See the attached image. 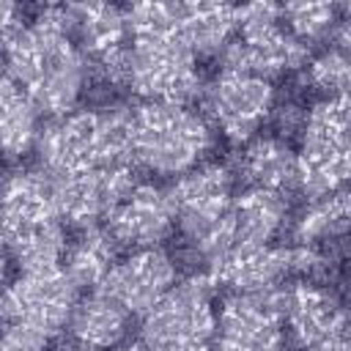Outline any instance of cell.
I'll use <instances>...</instances> for the list:
<instances>
[{
    "instance_id": "obj_27",
    "label": "cell",
    "mask_w": 351,
    "mask_h": 351,
    "mask_svg": "<svg viewBox=\"0 0 351 351\" xmlns=\"http://www.w3.org/2000/svg\"><path fill=\"white\" fill-rule=\"evenodd\" d=\"M282 19L285 27L307 47L337 27V8L332 3H291L282 5Z\"/></svg>"
},
{
    "instance_id": "obj_8",
    "label": "cell",
    "mask_w": 351,
    "mask_h": 351,
    "mask_svg": "<svg viewBox=\"0 0 351 351\" xmlns=\"http://www.w3.org/2000/svg\"><path fill=\"white\" fill-rule=\"evenodd\" d=\"M121 85L156 104H186L200 93L195 55L173 36H132Z\"/></svg>"
},
{
    "instance_id": "obj_21",
    "label": "cell",
    "mask_w": 351,
    "mask_h": 351,
    "mask_svg": "<svg viewBox=\"0 0 351 351\" xmlns=\"http://www.w3.org/2000/svg\"><path fill=\"white\" fill-rule=\"evenodd\" d=\"M44 222H60L52 178L30 170L11 173L3 189V230H16Z\"/></svg>"
},
{
    "instance_id": "obj_12",
    "label": "cell",
    "mask_w": 351,
    "mask_h": 351,
    "mask_svg": "<svg viewBox=\"0 0 351 351\" xmlns=\"http://www.w3.org/2000/svg\"><path fill=\"white\" fill-rule=\"evenodd\" d=\"M285 326L302 351H351V313L326 288H285Z\"/></svg>"
},
{
    "instance_id": "obj_17",
    "label": "cell",
    "mask_w": 351,
    "mask_h": 351,
    "mask_svg": "<svg viewBox=\"0 0 351 351\" xmlns=\"http://www.w3.org/2000/svg\"><path fill=\"white\" fill-rule=\"evenodd\" d=\"M176 225V214L167 192L140 184L129 192V197L107 217V233L118 247L129 250H154L159 247Z\"/></svg>"
},
{
    "instance_id": "obj_26",
    "label": "cell",
    "mask_w": 351,
    "mask_h": 351,
    "mask_svg": "<svg viewBox=\"0 0 351 351\" xmlns=\"http://www.w3.org/2000/svg\"><path fill=\"white\" fill-rule=\"evenodd\" d=\"M115 239L107 230L85 228L66 250V274L77 285L99 288L115 266Z\"/></svg>"
},
{
    "instance_id": "obj_16",
    "label": "cell",
    "mask_w": 351,
    "mask_h": 351,
    "mask_svg": "<svg viewBox=\"0 0 351 351\" xmlns=\"http://www.w3.org/2000/svg\"><path fill=\"white\" fill-rule=\"evenodd\" d=\"M176 282V263L159 247L137 250L118 261L107 280L99 285L110 299H115L129 315L148 313Z\"/></svg>"
},
{
    "instance_id": "obj_18",
    "label": "cell",
    "mask_w": 351,
    "mask_h": 351,
    "mask_svg": "<svg viewBox=\"0 0 351 351\" xmlns=\"http://www.w3.org/2000/svg\"><path fill=\"white\" fill-rule=\"evenodd\" d=\"M285 214H288L285 195L269 192V189H247L230 206L228 230H225V252L266 247L285 225Z\"/></svg>"
},
{
    "instance_id": "obj_23",
    "label": "cell",
    "mask_w": 351,
    "mask_h": 351,
    "mask_svg": "<svg viewBox=\"0 0 351 351\" xmlns=\"http://www.w3.org/2000/svg\"><path fill=\"white\" fill-rule=\"evenodd\" d=\"M351 233V189H332L310 200L293 219V239L310 247Z\"/></svg>"
},
{
    "instance_id": "obj_2",
    "label": "cell",
    "mask_w": 351,
    "mask_h": 351,
    "mask_svg": "<svg viewBox=\"0 0 351 351\" xmlns=\"http://www.w3.org/2000/svg\"><path fill=\"white\" fill-rule=\"evenodd\" d=\"M129 121L132 110L126 107L80 110L52 118L36 140L38 162L49 178L129 165Z\"/></svg>"
},
{
    "instance_id": "obj_20",
    "label": "cell",
    "mask_w": 351,
    "mask_h": 351,
    "mask_svg": "<svg viewBox=\"0 0 351 351\" xmlns=\"http://www.w3.org/2000/svg\"><path fill=\"white\" fill-rule=\"evenodd\" d=\"M236 22V8L222 3H176V22H173V38H178L192 55H214L222 52Z\"/></svg>"
},
{
    "instance_id": "obj_14",
    "label": "cell",
    "mask_w": 351,
    "mask_h": 351,
    "mask_svg": "<svg viewBox=\"0 0 351 351\" xmlns=\"http://www.w3.org/2000/svg\"><path fill=\"white\" fill-rule=\"evenodd\" d=\"M315 263V252L310 247H250V250H230L214 261H208L211 282L228 285L236 291H266L277 288L291 271H307Z\"/></svg>"
},
{
    "instance_id": "obj_6",
    "label": "cell",
    "mask_w": 351,
    "mask_h": 351,
    "mask_svg": "<svg viewBox=\"0 0 351 351\" xmlns=\"http://www.w3.org/2000/svg\"><path fill=\"white\" fill-rule=\"evenodd\" d=\"M176 222L206 261L225 252L228 214L233 206V176L222 165H197L167 189Z\"/></svg>"
},
{
    "instance_id": "obj_15",
    "label": "cell",
    "mask_w": 351,
    "mask_h": 351,
    "mask_svg": "<svg viewBox=\"0 0 351 351\" xmlns=\"http://www.w3.org/2000/svg\"><path fill=\"white\" fill-rule=\"evenodd\" d=\"M69 27L82 49L85 60H90L110 82L121 85L123 58H126V11L110 3H74L66 5Z\"/></svg>"
},
{
    "instance_id": "obj_3",
    "label": "cell",
    "mask_w": 351,
    "mask_h": 351,
    "mask_svg": "<svg viewBox=\"0 0 351 351\" xmlns=\"http://www.w3.org/2000/svg\"><path fill=\"white\" fill-rule=\"evenodd\" d=\"M77 307V282L66 269L19 271L3 296V348L41 351L58 337Z\"/></svg>"
},
{
    "instance_id": "obj_13",
    "label": "cell",
    "mask_w": 351,
    "mask_h": 351,
    "mask_svg": "<svg viewBox=\"0 0 351 351\" xmlns=\"http://www.w3.org/2000/svg\"><path fill=\"white\" fill-rule=\"evenodd\" d=\"M60 219L82 228H93L96 219H107L134 189V176L129 165L96 167L74 176L52 178Z\"/></svg>"
},
{
    "instance_id": "obj_28",
    "label": "cell",
    "mask_w": 351,
    "mask_h": 351,
    "mask_svg": "<svg viewBox=\"0 0 351 351\" xmlns=\"http://www.w3.org/2000/svg\"><path fill=\"white\" fill-rule=\"evenodd\" d=\"M307 80L318 93H324V99L348 93L351 90V55L340 47L324 49L318 58L310 60Z\"/></svg>"
},
{
    "instance_id": "obj_24",
    "label": "cell",
    "mask_w": 351,
    "mask_h": 351,
    "mask_svg": "<svg viewBox=\"0 0 351 351\" xmlns=\"http://www.w3.org/2000/svg\"><path fill=\"white\" fill-rule=\"evenodd\" d=\"M5 250L19 271H44L58 269L60 258L66 255V239L60 222H44L16 230H3Z\"/></svg>"
},
{
    "instance_id": "obj_31",
    "label": "cell",
    "mask_w": 351,
    "mask_h": 351,
    "mask_svg": "<svg viewBox=\"0 0 351 351\" xmlns=\"http://www.w3.org/2000/svg\"><path fill=\"white\" fill-rule=\"evenodd\" d=\"M123 351H154V348H151V346H148V343L140 337V340H132V343H126V346H123Z\"/></svg>"
},
{
    "instance_id": "obj_29",
    "label": "cell",
    "mask_w": 351,
    "mask_h": 351,
    "mask_svg": "<svg viewBox=\"0 0 351 351\" xmlns=\"http://www.w3.org/2000/svg\"><path fill=\"white\" fill-rule=\"evenodd\" d=\"M25 27V22H22V8L16 5V3H11V0H5L3 3V16H0V30H3V44L5 41H11L19 30Z\"/></svg>"
},
{
    "instance_id": "obj_7",
    "label": "cell",
    "mask_w": 351,
    "mask_h": 351,
    "mask_svg": "<svg viewBox=\"0 0 351 351\" xmlns=\"http://www.w3.org/2000/svg\"><path fill=\"white\" fill-rule=\"evenodd\" d=\"M299 186L324 195L351 181V90L321 99L302 126Z\"/></svg>"
},
{
    "instance_id": "obj_19",
    "label": "cell",
    "mask_w": 351,
    "mask_h": 351,
    "mask_svg": "<svg viewBox=\"0 0 351 351\" xmlns=\"http://www.w3.org/2000/svg\"><path fill=\"white\" fill-rule=\"evenodd\" d=\"M236 170L250 189H269L280 195L302 181L299 154L280 137H252L244 145Z\"/></svg>"
},
{
    "instance_id": "obj_5",
    "label": "cell",
    "mask_w": 351,
    "mask_h": 351,
    "mask_svg": "<svg viewBox=\"0 0 351 351\" xmlns=\"http://www.w3.org/2000/svg\"><path fill=\"white\" fill-rule=\"evenodd\" d=\"M239 36L222 49V69L261 80L280 77L307 60V47L282 27V5L252 3L236 8Z\"/></svg>"
},
{
    "instance_id": "obj_9",
    "label": "cell",
    "mask_w": 351,
    "mask_h": 351,
    "mask_svg": "<svg viewBox=\"0 0 351 351\" xmlns=\"http://www.w3.org/2000/svg\"><path fill=\"white\" fill-rule=\"evenodd\" d=\"M140 337L154 351H211L217 315L206 280L173 285L145 315Z\"/></svg>"
},
{
    "instance_id": "obj_1",
    "label": "cell",
    "mask_w": 351,
    "mask_h": 351,
    "mask_svg": "<svg viewBox=\"0 0 351 351\" xmlns=\"http://www.w3.org/2000/svg\"><path fill=\"white\" fill-rule=\"evenodd\" d=\"M3 49L5 74L30 96L38 112L52 118L71 112L85 88L88 60L71 36L66 5H47Z\"/></svg>"
},
{
    "instance_id": "obj_22",
    "label": "cell",
    "mask_w": 351,
    "mask_h": 351,
    "mask_svg": "<svg viewBox=\"0 0 351 351\" xmlns=\"http://www.w3.org/2000/svg\"><path fill=\"white\" fill-rule=\"evenodd\" d=\"M69 329H71L74 343L93 348V351H104L123 340L129 329V313L115 299H110L104 291H96L77 302Z\"/></svg>"
},
{
    "instance_id": "obj_30",
    "label": "cell",
    "mask_w": 351,
    "mask_h": 351,
    "mask_svg": "<svg viewBox=\"0 0 351 351\" xmlns=\"http://www.w3.org/2000/svg\"><path fill=\"white\" fill-rule=\"evenodd\" d=\"M337 47L351 55V5H343V16L337 19Z\"/></svg>"
},
{
    "instance_id": "obj_25",
    "label": "cell",
    "mask_w": 351,
    "mask_h": 351,
    "mask_svg": "<svg viewBox=\"0 0 351 351\" xmlns=\"http://www.w3.org/2000/svg\"><path fill=\"white\" fill-rule=\"evenodd\" d=\"M38 107L30 101V96L5 74L0 88V132H3V148L8 159L22 156L36 140H38Z\"/></svg>"
},
{
    "instance_id": "obj_32",
    "label": "cell",
    "mask_w": 351,
    "mask_h": 351,
    "mask_svg": "<svg viewBox=\"0 0 351 351\" xmlns=\"http://www.w3.org/2000/svg\"><path fill=\"white\" fill-rule=\"evenodd\" d=\"M60 351H93V348H85V346L74 343V346H66V348H60Z\"/></svg>"
},
{
    "instance_id": "obj_11",
    "label": "cell",
    "mask_w": 351,
    "mask_h": 351,
    "mask_svg": "<svg viewBox=\"0 0 351 351\" xmlns=\"http://www.w3.org/2000/svg\"><path fill=\"white\" fill-rule=\"evenodd\" d=\"M203 110L228 140L250 143L274 112V88L269 80L222 69L203 93Z\"/></svg>"
},
{
    "instance_id": "obj_4",
    "label": "cell",
    "mask_w": 351,
    "mask_h": 351,
    "mask_svg": "<svg viewBox=\"0 0 351 351\" xmlns=\"http://www.w3.org/2000/svg\"><path fill=\"white\" fill-rule=\"evenodd\" d=\"M211 148V126L186 104H140L129 121L132 162L159 176L195 170Z\"/></svg>"
},
{
    "instance_id": "obj_10",
    "label": "cell",
    "mask_w": 351,
    "mask_h": 351,
    "mask_svg": "<svg viewBox=\"0 0 351 351\" xmlns=\"http://www.w3.org/2000/svg\"><path fill=\"white\" fill-rule=\"evenodd\" d=\"M285 337V288L236 291L222 302L211 351H280Z\"/></svg>"
}]
</instances>
